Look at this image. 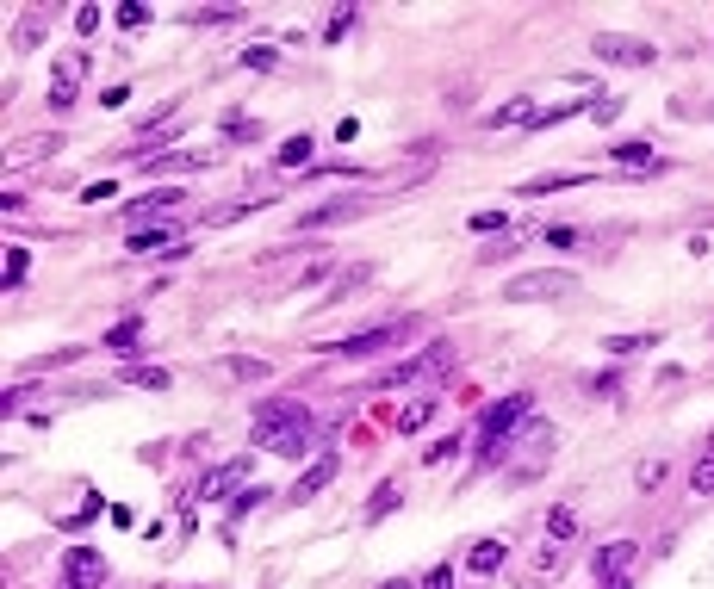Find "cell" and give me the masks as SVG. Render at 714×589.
Masks as SVG:
<instances>
[{"instance_id": "5bb4252c", "label": "cell", "mask_w": 714, "mask_h": 589, "mask_svg": "<svg viewBox=\"0 0 714 589\" xmlns=\"http://www.w3.org/2000/svg\"><path fill=\"white\" fill-rule=\"evenodd\" d=\"M329 478H336V459H317V465H311V472H305L298 484L286 490V496H292V503H311V496H317V490L329 484Z\"/></svg>"}, {"instance_id": "7a4b0ae2", "label": "cell", "mask_w": 714, "mask_h": 589, "mask_svg": "<svg viewBox=\"0 0 714 589\" xmlns=\"http://www.w3.org/2000/svg\"><path fill=\"white\" fill-rule=\"evenodd\" d=\"M404 335H417V316H392V323H379V329H360L348 342H336V354H342V360H367V354H386V347L404 342Z\"/></svg>"}, {"instance_id": "836d02e7", "label": "cell", "mask_w": 714, "mask_h": 589, "mask_svg": "<svg viewBox=\"0 0 714 589\" xmlns=\"http://www.w3.org/2000/svg\"><path fill=\"white\" fill-rule=\"evenodd\" d=\"M423 422H428V397H417V404L397 410V428H423Z\"/></svg>"}, {"instance_id": "5b68a950", "label": "cell", "mask_w": 714, "mask_h": 589, "mask_svg": "<svg viewBox=\"0 0 714 589\" xmlns=\"http://www.w3.org/2000/svg\"><path fill=\"white\" fill-rule=\"evenodd\" d=\"M566 292H578V279L571 274H522V279H509L503 285V298H516V304H540V298H566Z\"/></svg>"}, {"instance_id": "30bf717a", "label": "cell", "mask_w": 714, "mask_h": 589, "mask_svg": "<svg viewBox=\"0 0 714 589\" xmlns=\"http://www.w3.org/2000/svg\"><path fill=\"white\" fill-rule=\"evenodd\" d=\"M360 211H367V199H329V205L305 211L298 230H336V224H348V217H360Z\"/></svg>"}, {"instance_id": "3957f363", "label": "cell", "mask_w": 714, "mask_h": 589, "mask_svg": "<svg viewBox=\"0 0 714 589\" xmlns=\"http://www.w3.org/2000/svg\"><path fill=\"white\" fill-rule=\"evenodd\" d=\"M528 416H535V397H528V391H509V397H498V404L478 416V441H509V428L528 422Z\"/></svg>"}, {"instance_id": "8992f818", "label": "cell", "mask_w": 714, "mask_h": 589, "mask_svg": "<svg viewBox=\"0 0 714 589\" xmlns=\"http://www.w3.org/2000/svg\"><path fill=\"white\" fill-rule=\"evenodd\" d=\"M634 564H640V546H634V540H603V546L590 553V571H597V584H603V577H628Z\"/></svg>"}, {"instance_id": "e575fe53", "label": "cell", "mask_w": 714, "mask_h": 589, "mask_svg": "<svg viewBox=\"0 0 714 589\" xmlns=\"http://www.w3.org/2000/svg\"><path fill=\"white\" fill-rule=\"evenodd\" d=\"M503 230V211H472V236H498Z\"/></svg>"}, {"instance_id": "cb8c5ba5", "label": "cell", "mask_w": 714, "mask_h": 589, "mask_svg": "<svg viewBox=\"0 0 714 589\" xmlns=\"http://www.w3.org/2000/svg\"><path fill=\"white\" fill-rule=\"evenodd\" d=\"M137 329H143L137 316H131V323H118V329L106 335V347H112V354H137Z\"/></svg>"}, {"instance_id": "44dd1931", "label": "cell", "mask_w": 714, "mask_h": 589, "mask_svg": "<svg viewBox=\"0 0 714 589\" xmlns=\"http://www.w3.org/2000/svg\"><path fill=\"white\" fill-rule=\"evenodd\" d=\"M689 490H696V496H714V441H709V453L696 459V472H689Z\"/></svg>"}, {"instance_id": "7bdbcfd3", "label": "cell", "mask_w": 714, "mask_h": 589, "mask_svg": "<svg viewBox=\"0 0 714 589\" xmlns=\"http://www.w3.org/2000/svg\"><path fill=\"white\" fill-rule=\"evenodd\" d=\"M615 112H621V100H597V105H590V118H597V125H608Z\"/></svg>"}, {"instance_id": "8d00e7d4", "label": "cell", "mask_w": 714, "mask_h": 589, "mask_svg": "<svg viewBox=\"0 0 714 589\" xmlns=\"http://www.w3.org/2000/svg\"><path fill=\"white\" fill-rule=\"evenodd\" d=\"M392 509H397V484H386L379 496H373V503H367V515H373V521H379V515H392Z\"/></svg>"}, {"instance_id": "9a60e30c", "label": "cell", "mask_w": 714, "mask_h": 589, "mask_svg": "<svg viewBox=\"0 0 714 589\" xmlns=\"http://www.w3.org/2000/svg\"><path fill=\"white\" fill-rule=\"evenodd\" d=\"M180 199H186V193H175V186H168V193H143L137 205H131V224H149V217H162V211H175Z\"/></svg>"}, {"instance_id": "ba28073f", "label": "cell", "mask_w": 714, "mask_h": 589, "mask_svg": "<svg viewBox=\"0 0 714 589\" xmlns=\"http://www.w3.org/2000/svg\"><path fill=\"white\" fill-rule=\"evenodd\" d=\"M243 478H249V459H230V465H212V472L199 478V490H193V496H206V503H224V496H230V490L243 484Z\"/></svg>"}, {"instance_id": "9c48e42d", "label": "cell", "mask_w": 714, "mask_h": 589, "mask_svg": "<svg viewBox=\"0 0 714 589\" xmlns=\"http://www.w3.org/2000/svg\"><path fill=\"white\" fill-rule=\"evenodd\" d=\"M63 577H69L75 589H100V584H106V558L87 553V546H75V553L63 558Z\"/></svg>"}, {"instance_id": "4dcf8cb0", "label": "cell", "mask_w": 714, "mask_h": 589, "mask_svg": "<svg viewBox=\"0 0 714 589\" xmlns=\"http://www.w3.org/2000/svg\"><path fill=\"white\" fill-rule=\"evenodd\" d=\"M659 335H608V354H646Z\"/></svg>"}, {"instance_id": "ffe728a7", "label": "cell", "mask_w": 714, "mask_h": 589, "mask_svg": "<svg viewBox=\"0 0 714 589\" xmlns=\"http://www.w3.org/2000/svg\"><path fill=\"white\" fill-rule=\"evenodd\" d=\"M243 69H255V75L280 69V50H274V44H249V50H243Z\"/></svg>"}, {"instance_id": "d4e9b609", "label": "cell", "mask_w": 714, "mask_h": 589, "mask_svg": "<svg viewBox=\"0 0 714 589\" xmlns=\"http://www.w3.org/2000/svg\"><path fill=\"white\" fill-rule=\"evenodd\" d=\"M125 379L137 384V391H168V373H162V366H137V373L125 366Z\"/></svg>"}, {"instance_id": "f35d334b", "label": "cell", "mask_w": 714, "mask_h": 589, "mask_svg": "<svg viewBox=\"0 0 714 589\" xmlns=\"http://www.w3.org/2000/svg\"><path fill=\"white\" fill-rule=\"evenodd\" d=\"M454 453H460V434H454V441H435L423 459H428V465H441V459H454Z\"/></svg>"}, {"instance_id": "4316f807", "label": "cell", "mask_w": 714, "mask_h": 589, "mask_svg": "<svg viewBox=\"0 0 714 589\" xmlns=\"http://www.w3.org/2000/svg\"><path fill=\"white\" fill-rule=\"evenodd\" d=\"M224 373H230L236 384H255V379H267V366H261V360H224Z\"/></svg>"}, {"instance_id": "d590c367", "label": "cell", "mask_w": 714, "mask_h": 589, "mask_svg": "<svg viewBox=\"0 0 714 589\" xmlns=\"http://www.w3.org/2000/svg\"><path fill=\"white\" fill-rule=\"evenodd\" d=\"M634 484H640V490H659V484H665V465H659V459H646L640 472H634Z\"/></svg>"}, {"instance_id": "52a82bcc", "label": "cell", "mask_w": 714, "mask_h": 589, "mask_svg": "<svg viewBox=\"0 0 714 589\" xmlns=\"http://www.w3.org/2000/svg\"><path fill=\"white\" fill-rule=\"evenodd\" d=\"M590 50H597L603 63H628V69H646V63H652V44H640V37H621V32H603Z\"/></svg>"}, {"instance_id": "f6af8a7d", "label": "cell", "mask_w": 714, "mask_h": 589, "mask_svg": "<svg viewBox=\"0 0 714 589\" xmlns=\"http://www.w3.org/2000/svg\"><path fill=\"white\" fill-rule=\"evenodd\" d=\"M597 589H628V577H603V584H597Z\"/></svg>"}, {"instance_id": "ee69618b", "label": "cell", "mask_w": 714, "mask_h": 589, "mask_svg": "<svg viewBox=\"0 0 714 589\" xmlns=\"http://www.w3.org/2000/svg\"><path fill=\"white\" fill-rule=\"evenodd\" d=\"M379 589H423V584H410V577H386Z\"/></svg>"}, {"instance_id": "e0dca14e", "label": "cell", "mask_w": 714, "mask_h": 589, "mask_svg": "<svg viewBox=\"0 0 714 589\" xmlns=\"http://www.w3.org/2000/svg\"><path fill=\"white\" fill-rule=\"evenodd\" d=\"M373 274H379L373 261H355V267H342V274L329 279V298H355V285H367Z\"/></svg>"}, {"instance_id": "74e56055", "label": "cell", "mask_w": 714, "mask_h": 589, "mask_svg": "<svg viewBox=\"0 0 714 589\" xmlns=\"http://www.w3.org/2000/svg\"><path fill=\"white\" fill-rule=\"evenodd\" d=\"M118 25H125V32H143V25H149V6H118Z\"/></svg>"}, {"instance_id": "f1b7e54d", "label": "cell", "mask_w": 714, "mask_h": 589, "mask_svg": "<svg viewBox=\"0 0 714 589\" xmlns=\"http://www.w3.org/2000/svg\"><path fill=\"white\" fill-rule=\"evenodd\" d=\"M547 534H553V540L566 546L571 534H578V515H571V509H553V515H547Z\"/></svg>"}, {"instance_id": "2e32d148", "label": "cell", "mask_w": 714, "mask_h": 589, "mask_svg": "<svg viewBox=\"0 0 714 589\" xmlns=\"http://www.w3.org/2000/svg\"><path fill=\"white\" fill-rule=\"evenodd\" d=\"M255 422H305V428H311V416H305L298 397H267V404L255 410Z\"/></svg>"}, {"instance_id": "6da1fadb", "label": "cell", "mask_w": 714, "mask_h": 589, "mask_svg": "<svg viewBox=\"0 0 714 589\" xmlns=\"http://www.w3.org/2000/svg\"><path fill=\"white\" fill-rule=\"evenodd\" d=\"M448 366H454V347H448V342H435V347H423L417 360L392 366V373H386V379L373 384V391H397V384H428V379H441Z\"/></svg>"}, {"instance_id": "b9f144b4", "label": "cell", "mask_w": 714, "mask_h": 589, "mask_svg": "<svg viewBox=\"0 0 714 589\" xmlns=\"http://www.w3.org/2000/svg\"><path fill=\"white\" fill-rule=\"evenodd\" d=\"M423 589H454V571H448V564H435V571L423 577Z\"/></svg>"}, {"instance_id": "7c38bea8", "label": "cell", "mask_w": 714, "mask_h": 589, "mask_svg": "<svg viewBox=\"0 0 714 589\" xmlns=\"http://www.w3.org/2000/svg\"><path fill=\"white\" fill-rule=\"evenodd\" d=\"M81 69H87V56H69V63L56 69V81H50V105H56V112H69L75 105V75Z\"/></svg>"}, {"instance_id": "ab89813d", "label": "cell", "mask_w": 714, "mask_h": 589, "mask_svg": "<svg viewBox=\"0 0 714 589\" xmlns=\"http://www.w3.org/2000/svg\"><path fill=\"white\" fill-rule=\"evenodd\" d=\"M94 25H100V6H75V32L87 37V32H94Z\"/></svg>"}, {"instance_id": "60d3db41", "label": "cell", "mask_w": 714, "mask_h": 589, "mask_svg": "<svg viewBox=\"0 0 714 589\" xmlns=\"http://www.w3.org/2000/svg\"><path fill=\"white\" fill-rule=\"evenodd\" d=\"M547 243H553V248H578V230H566V224H553V230H547Z\"/></svg>"}, {"instance_id": "f546056e", "label": "cell", "mask_w": 714, "mask_h": 589, "mask_svg": "<svg viewBox=\"0 0 714 589\" xmlns=\"http://www.w3.org/2000/svg\"><path fill=\"white\" fill-rule=\"evenodd\" d=\"M236 19V6H199V13H186V25H230Z\"/></svg>"}, {"instance_id": "1f68e13d", "label": "cell", "mask_w": 714, "mask_h": 589, "mask_svg": "<svg viewBox=\"0 0 714 589\" xmlns=\"http://www.w3.org/2000/svg\"><path fill=\"white\" fill-rule=\"evenodd\" d=\"M25 267H32V255L13 243V248H6V285H19V279H25Z\"/></svg>"}, {"instance_id": "d6a6232c", "label": "cell", "mask_w": 714, "mask_h": 589, "mask_svg": "<svg viewBox=\"0 0 714 589\" xmlns=\"http://www.w3.org/2000/svg\"><path fill=\"white\" fill-rule=\"evenodd\" d=\"M559 564H566V546H559V540H553V546H547V553L535 558V577H553V571H559Z\"/></svg>"}, {"instance_id": "d6986e66", "label": "cell", "mask_w": 714, "mask_h": 589, "mask_svg": "<svg viewBox=\"0 0 714 589\" xmlns=\"http://www.w3.org/2000/svg\"><path fill=\"white\" fill-rule=\"evenodd\" d=\"M249 211H261V199H243V205H212V211H206V224H212V230H224V224H243Z\"/></svg>"}, {"instance_id": "83f0119b", "label": "cell", "mask_w": 714, "mask_h": 589, "mask_svg": "<svg viewBox=\"0 0 714 589\" xmlns=\"http://www.w3.org/2000/svg\"><path fill=\"white\" fill-rule=\"evenodd\" d=\"M261 503H267V490H261V484H255V490H243V496L230 503V515H224V527H230V521H243L249 509H261Z\"/></svg>"}, {"instance_id": "4fadbf2b", "label": "cell", "mask_w": 714, "mask_h": 589, "mask_svg": "<svg viewBox=\"0 0 714 589\" xmlns=\"http://www.w3.org/2000/svg\"><path fill=\"white\" fill-rule=\"evenodd\" d=\"M466 571H472V577H491V571H503V540H472Z\"/></svg>"}, {"instance_id": "484cf974", "label": "cell", "mask_w": 714, "mask_h": 589, "mask_svg": "<svg viewBox=\"0 0 714 589\" xmlns=\"http://www.w3.org/2000/svg\"><path fill=\"white\" fill-rule=\"evenodd\" d=\"M608 155H615V162H640V168H652V149H646L640 137H628V143H615V149H608Z\"/></svg>"}, {"instance_id": "277c9868", "label": "cell", "mask_w": 714, "mask_h": 589, "mask_svg": "<svg viewBox=\"0 0 714 589\" xmlns=\"http://www.w3.org/2000/svg\"><path fill=\"white\" fill-rule=\"evenodd\" d=\"M255 447L280 453V459H298V453H311V428L305 422H255Z\"/></svg>"}, {"instance_id": "7402d4cb", "label": "cell", "mask_w": 714, "mask_h": 589, "mask_svg": "<svg viewBox=\"0 0 714 589\" xmlns=\"http://www.w3.org/2000/svg\"><path fill=\"white\" fill-rule=\"evenodd\" d=\"M311 143H317V137H305V131H298V137H286V143H280V168H298V162H311Z\"/></svg>"}, {"instance_id": "603a6c76", "label": "cell", "mask_w": 714, "mask_h": 589, "mask_svg": "<svg viewBox=\"0 0 714 589\" xmlns=\"http://www.w3.org/2000/svg\"><path fill=\"white\" fill-rule=\"evenodd\" d=\"M168 243H180V236H168V230H131V255H156Z\"/></svg>"}, {"instance_id": "ac0fdd59", "label": "cell", "mask_w": 714, "mask_h": 589, "mask_svg": "<svg viewBox=\"0 0 714 589\" xmlns=\"http://www.w3.org/2000/svg\"><path fill=\"white\" fill-rule=\"evenodd\" d=\"M584 180H590V174H535L522 193H528V199H540V193H566V186H584Z\"/></svg>"}, {"instance_id": "8fae6325", "label": "cell", "mask_w": 714, "mask_h": 589, "mask_svg": "<svg viewBox=\"0 0 714 589\" xmlns=\"http://www.w3.org/2000/svg\"><path fill=\"white\" fill-rule=\"evenodd\" d=\"M509 125H540L535 100H509V105H498V112H485V131H509Z\"/></svg>"}]
</instances>
